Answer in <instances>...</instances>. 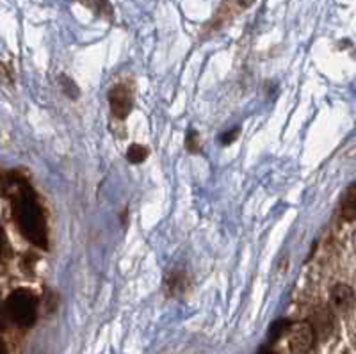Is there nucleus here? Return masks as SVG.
Masks as SVG:
<instances>
[{
	"label": "nucleus",
	"instance_id": "f03ea898",
	"mask_svg": "<svg viewBox=\"0 0 356 354\" xmlns=\"http://www.w3.org/2000/svg\"><path fill=\"white\" fill-rule=\"evenodd\" d=\"M6 314L17 326L31 328L38 317V298L27 289L15 290L6 301Z\"/></svg>",
	"mask_w": 356,
	"mask_h": 354
},
{
	"label": "nucleus",
	"instance_id": "f8f14e48",
	"mask_svg": "<svg viewBox=\"0 0 356 354\" xmlns=\"http://www.w3.org/2000/svg\"><path fill=\"white\" fill-rule=\"evenodd\" d=\"M332 322H333L332 314L326 310H323L319 315H317V322H316V326H314V330L324 331V335L332 333V326H333Z\"/></svg>",
	"mask_w": 356,
	"mask_h": 354
},
{
	"label": "nucleus",
	"instance_id": "9b49d317",
	"mask_svg": "<svg viewBox=\"0 0 356 354\" xmlns=\"http://www.w3.org/2000/svg\"><path fill=\"white\" fill-rule=\"evenodd\" d=\"M146 159H148V148H146V146L134 143V145H130L129 150H127V161H129L130 164H143Z\"/></svg>",
	"mask_w": 356,
	"mask_h": 354
},
{
	"label": "nucleus",
	"instance_id": "7ed1b4c3",
	"mask_svg": "<svg viewBox=\"0 0 356 354\" xmlns=\"http://www.w3.org/2000/svg\"><path fill=\"white\" fill-rule=\"evenodd\" d=\"M316 344V330L310 322H300L291 328V346L292 354H310Z\"/></svg>",
	"mask_w": 356,
	"mask_h": 354
},
{
	"label": "nucleus",
	"instance_id": "4468645a",
	"mask_svg": "<svg viewBox=\"0 0 356 354\" xmlns=\"http://www.w3.org/2000/svg\"><path fill=\"white\" fill-rule=\"evenodd\" d=\"M186 148L189 153H200L202 146H200V137L196 130H189L186 136Z\"/></svg>",
	"mask_w": 356,
	"mask_h": 354
},
{
	"label": "nucleus",
	"instance_id": "dca6fc26",
	"mask_svg": "<svg viewBox=\"0 0 356 354\" xmlns=\"http://www.w3.org/2000/svg\"><path fill=\"white\" fill-rule=\"evenodd\" d=\"M38 262V257L33 253H27L24 257V262H22V267H24L25 271H34V264Z\"/></svg>",
	"mask_w": 356,
	"mask_h": 354
},
{
	"label": "nucleus",
	"instance_id": "aec40b11",
	"mask_svg": "<svg viewBox=\"0 0 356 354\" xmlns=\"http://www.w3.org/2000/svg\"><path fill=\"white\" fill-rule=\"evenodd\" d=\"M259 354H276V353H273V351H262V353H259Z\"/></svg>",
	"mask_w": 356,
	"mask_h": 354
},
{
	"label": "nucleus",
	"instance_id": "2eb2a0df",
	"mask_svg": "<svg viewBox=\"0 0 356 354\" xmlns=\"http://www.w3.org/2000/svg\"><path fill=\"white\" fill-rule=\"evenodd\" d=\"M237 136H239V129H232L230 132L222 134L221 139H219V143H221L222 146H228V145H232L235 139H237Z\"/></svg>",
	"mask_w": 356,
	"mask_h": 354
},
{
	"label": "nucleus",
	"instance_id": "a211bd4d",
	"mask_svg": "<svg viewBox=\"0 0 356 354\" xmlns=\"http://www.w3.org/2000/svg\"><path fill=\"white\" fill-rule=\"evenodd\" d=\"M6 322H8V314H6L4 308L0 306V330H4Z\"/></svg>",
	"mask_w": 356,
	"mask_h": 354
},
{
	"label": "nucleus",
	"instance_id": "423d86ee",
	"mask_svg": "<svg viewBox=\"0 0 356 354\" xmlns=\"http://www.w3.org/2000/svg\"><path fill=\"white\" fill-rule=\"evenodd\" d=\"M342 218L348 223H355L356 218V189L355 184L348 187V191L342 196Z\"/></svg>",
	"mask_w": 356,
	"mask_h": 354
},
{
	"label": "nucleus",
	"instance_id": "0eeeda50",
	"mask_svg": "<svg viewBox=\"0 0 356 354\" xmlns=\"http://www.w3.org/2000/svg\"><path fill=\"white\" fill-rule=\"evenodd\" d=\"M166 287H168V292H170L171 296H177L178 292L186 290V287H187L186 273H182V271H175L173 274H170V276H168Z\"/></svg>",
	"mask_w": 356,
	"mask_h": 354
},
{
	"label": "nucleus",
	"instance_id": "39448f33",
	"mask_svg": "<svg viewBox=\"0 0 356 354\" xmlns=\"http://www.w3.org/2000/svg\"><path fill=\"white\" fill-rule=\"evenodd\" d=\"M332 303L337 310L340 312H349L353 308V303H355V294H353L351 287L344 285V283H339L332 289Z\"/></svg>",
	"mask_w": 356,
	"mask_h": 354
},
{
	"label": "nucleus",
	"instance_id": "6e6552de",
	"mask_svg": "<svg viewBox=\"0 0 356 354\" xmlns=\"http://www.w3.org/2000/svg\"><path fill=\"white\" fill-rule=\"evenodd\" d=\"M253 2H255V0H225V2H222L221 11H219V17L230 18L235 11L248 9Z\"/></svg>",
	"mask_w": 356,
	"mask_h": 354
},
{
	"label": "nucleus",
	"instance_id": "ddd939ff",
	"mask_svg": "<svg viewBox=\"0 0 356 354\" xmlns=\"http://www.w3.org/2000/svg\"><path fill=\"white\" fill-rule=\"evenodd\" d=\"M291 328V321H276L273 322L271 330H269V340L276 342L284 333H287V330Z\"/></svg>",
	"mask_w": 356,
	"mask_h": 354
},
{
	"label": "nucleus",
	"instance_id": "20e7f679",
	"mask_svg": "<svg viewBox=\"0 0 356 354\" xmlns=\"http://www.w3.org/2000/svg\"><path fill=\"white\" fill-rule=\"evenodd\" d=\"M132 91L127 84L114 86L109 91V107L111 113L118 118V120H127L129 114L132 113Z\"/></svg>",
	"mask_w": 356,
	"mask_h": 354
},
{
	"label": "nucleus",
	"instance_id": "1a4fd4ad",
	"mask_svg": "<svg viewBox=\"0 0 356 354\" xmlns=\"http://www.w3.org/2000/svg\"><path fill=\"white\" fill-rule=\"evenodd\" d=\"M84 2L89 9H93V13H97L98 17L113 20L114 11L109 0H84Z\"/></svg>",
	"mask_w": 356,
	"mask_h": 354
},
{
	"label": "nucleus",
	"instance_id": "f257e3e1",
	"mask_svg": "<svg viewBox=\"0 0 356 354\" xmlns=\"http://www.w3.org/2000/svg\"><path fill=\"white\" fill-rule=\"evenodd\" d=\"M9 184L13 187V212L22 235L40 250H47L49 248L47 223L33 187L18 175H13Z\"/></svg>",
	"mask_w": 356,
	"mask_h": 354
},
{
	"label": "nucleus",
	"instance_id": "6ab92c4d",
	"mask_svg": "<svg viewBox=\"0 0 356 354\" xmlns=\"http://www.w3.org/2000/svg\"><path fill=\"white\" fill-rule=\"evenodd\" d=\"M0 354H6V346L2 340H0Z\"/></svg>",
	"mask_w": 356,
	"mask_h": 354
},
{
	"label": "nucleus",
	"instance_id": "9d476101",
	"mask_svg": "<svg viewBox=\"0 0 356 354\" xmlns=\"http://www.w3.org/2000/svg\"><path fill=\"white\" fill-rule=\"evenodd\" d=\"M57 81H59V86H61L63 95H66L70 100H77V98L81 97V89H79V86L75 84V81H73V79H70L68 75L61 73Z\"/></svg>",
	"mask_w": 356,
	"mask_h": 354
},
{
	"label": "nucleus",
	"instance_id": "f3484780",
	"mask_svg": "<svg viewBox=\"0 0 356 354\" xmlns=\"http://www.w3.org/2000/svg\"><path fill=\"white\" fill-rule=\"evenodd\" d=\"M9 251H11V248H9L8 241L4 239V235H0V262L9 257Z\"/></svg>",
	"mask_w": 356,
	"mask_h": 354
}]
</instances>
